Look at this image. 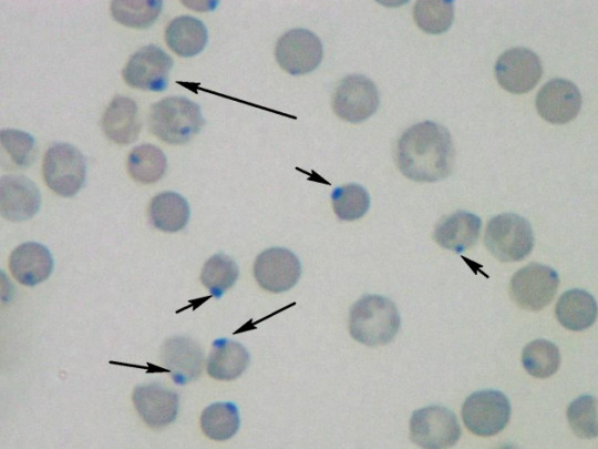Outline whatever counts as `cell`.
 I'll list each match as a JSON object with an SVG mask.
<instances>
[{
  "label": "cell",
  "instance_id": "d6a6232c",
  "mask_svg": "<svg viewBox=\"0 0 598 449\" xmlns=\"http://www.w3.org/2000/svg\"><path fill=\"white\" fill-rule=\"evenodd\" d=\"M2 147L19 167H27L34 160L35 142L32 135L16 129H4L0 132Z\"/></svg>",
  "mask_w": 598,
  "mask_h": 449
},
{
  "label": "cell",
  "instance_id": "5bb4252c",
  "mask_svg": "<svg viewBox=\"0 0 598 449\" xmlns=\"http://www.w3.org/2000/svg\"><path fill=\"white\" fill-rule=\"evenodd\" d=\"M538 114L553 124H565L574 120L581 106V95L576 86L566 79H553L545 83L536 95Z\"/></svg>",
  "mask_w": 598,
  "mask_h": 449
},
{
  "label": "cell",
  "instance_id": "5b68a950",
  "mask_svg": "<svg viewBox=\"0 0 598 449\" xmlns=\"http://www.w3.org/2000/svg\"><path fill=\"white\" fill-rule=\"evenodd\" d=\"M42 173L47 185L54 193L64 197L73 196L85 181L84 156L71 144H53L44 154Z\"/></svg>",
  "mask_w": 598,
  "mask_h": 449
},
{
  "label": "cell",
  "instance_id": "7402d4cb",
  "mask_svg": "<svg viewBox=\"0 0 598 449\" xmlns=\"http://www.w3.org/2000/svg\"><path fill=\"white\" fill-rule=\"evenodd\" d=\"M208 41L205 24L197 18L181 16L165 29V42L179 57H194L203 51Z\"/></svg>",
  "mask_w": 598,
  "mask_h": 449
},
{
  "label": "cell",
  "instance_id": "603a6c76",
  "mask_svg": "<svg viewBox=\"0 0 598 449\" xmlns=\"http://www.w3.org/2000/svg\"><path fill=\"white\" fill-rule=\"evenodd\" d=\"M555 314L561 326L569 330L580 331L595 323L597 304L589 293L574 288L559 297Z\"/></svg>",
  "mask_w": 598,
  "mask_h": 449
},
{
  "label": "cell",
  "instance_id": "2e32d148",
  "mask_svg": "<svg viewBox=\"0 0 598 449\" xmlns=\"http://www.w3.org/2000/svg\"><path fill=\"white\" fill-rule=\"evenodd\" d=\"M161 358L173 381L179 386L195 380L203 371L202 347L188 337L176 336L165 340Z\"/></svg>",
  "mask_w": 598,
  "mask_h": 449
},
{
  "label": "cell",
  "instance_id": "ba28073f",
  "mask_svg": "<svg viewBox=\"0 0 598 449\" xmlns=\"http://www.w3.org/2000/svg\"><path fill=\"white\" fill-rule=\"evenodd\" d=\"M558 284V274L551 267L530 263L513 275L509 295L518 307L540 310L553 300Z\"/></svg>",
  "mask_w": 598,
  "mask_h": 449
},
{
  "label": "cell",
  "instance_id": "d6986e66",
  "mask_svg": "<svg viewBox=\"0 0 598 449\" xmlns=\"http://www.w3.org/2000/svg\"><path fill=\"white\" fill-rule=\"evenodd\" d=\"M481 227L482 221L477 215L458 211L440 220L433 236L441 247L462 253L477 242Z\"/></svg>",
  "mask_w": 598,
  "mask_h": 449
},
{
  "label": "cell",
  "instance_id": "ffe728a7",
  "mask_svg": "<svg viewBox=\"0 0 598 449\" xmlns=\"http://www.w3.org/2000/svg\"><path fill=\"white\" fill-rule=\"evenodd\" d=\"M102 129L106 137L116 144L126 145L134 142L141 131L135 101L127 96H115L103 114Z\"/></svg>",
  "mask_w": 598,
  "mask_h": 449
},
{
  "label": "cell",
  "instance_id": "83f0119b",
  "mask_svg": "<svg viewBox=\"0 0 598 449\" xmlns=\"http://www.w3.org/2000/svg\"><path fill=\"white\" fill-rule=\"evenodd\" d=\"M239 269L236 262L223 254L213 255L202 268L200 282L210 295L219 298L236 283Z\"/></svg>",
  "mask_w": 598,
  "mask_h": 449
},
{
  "label": "cell",
  "instance_id": "1f68e13d",
  "mask_svg": "<svg viewBox=\"0 0 598 449\" xmlns=\"http://www.w3.org/2000/svg\"><path fill=\"white\" fill-rule=\"evenodd\" d=\"M567 418L578 437L587 439L597 437V401L592 396L582 395L570 402Z\"/></svg>",
  "mask_w": 598,
  "mask_h": 449
},
{
  "label": "cell",
  "instance_id": "e0dca14e",
  "mask_svg": "<svg viewBox=\"0 0 598 449\" xmlns=\"http://www.w3.org/2000/svg\"><path fill=\"white\" fill-rule=\"evenodd\" d=\"M133 402L138 415L152 428L165 427L177 417V394L156 382L136 386Z\"/></svg>",
  "mask_w": 598,
  "mask_h": 449
},
{
  "label": "cell",
  "instance_id": "3957f363",
  "mask_svg": "<svg viewBox=\"0 0 598 449\" xmlns=\"http://www.w3.org/2000/svg\"><path fill=\"white\" fill-rule=\"evenodd\" d=\"M204 123L200 106L184 96L164 98L151 106L148 114L152 133L175 145L188 142Z\"/></svg>",
  "mask_w": 598,
  "mask_h": 449
},
{
  "label": "cell",
  "instance_id": "4fadbf2b",
  "mask_svg": "<svg viewBox=\"0 0 598 449\" xmlns=\"http://www.w3.org/2000/svg\"><path fill=\"white\" fill-rule=\"evenodd\" d=\"M300 275V262L287 248H268L261 252L254 263V276L257 283L270 293L289 290L297 284Z\"/></svg>",
  "mask_w": 598,
  "mask_h": 449
},
{
  "label": "cell",
  "instance_id": "f1b7e54d",
  "mask_svg": "<svg viewBox=\"0 0 598 449\" xmlns=\"http://www.w3.org/2000/svg\"><path fill=\"white\" fill-rule=\"evenodd\" d=\"M161 0H114L111 13L121 24L143 29L150 27L159 16Z\"/></svg>",
  "mask_w": 598,
  "mask_h": 449
},
{
  "label": "cell",
  "instance_id": "30bf717a",
  "mask_svg": "<svg viewBox=\"0 0 598 449\" xmlns=\"http://www.w3.org/2000/svg\"><path fill=\"white\" fill-rule=\"evenodd\" d=\"M172 67L173 59L159 47L150 44L131 55L122 76L132 88L161 92L167 88Z\"/></svg>",
  "mask_w": 598,
  "mask_h": 449
},
{
  "label": "cell",
  "instance_id": "6da1fadb",
  "mask_svg": "<svg viewBox=\"0 0 598 449\" xmlns=\"http://www.w3.org/2000/svg\"><path fill=\"white\" fill-rule=\"evenodd\" d=\"M396 164L401 173L415 182H437L454 166L455 150L448 131L432 121L410 126L399 139Z\"/></svg>",
  "mask_w": 598,
  "mask_h": 449
},
{
  "label": "cell",
  "instance_id": "9c48e42d",
  "mask_svg": "<svg viewBox=\"0 0 598 449\" xmlns=\"http://www.w3.org/2000/svg\"><path fill=\"white\" fill-rule=\"evenodd\" d=\"M380 103L379 92L372 80L361 74L343 78L332 94V109L340 119L360 123L369 119Z\"/></svg>",
  "mask_w": 598,
  "mask_h": 449
},
{
  "label": "cell",
  "instance_id": "f546056e",
  "mask_svg": "<svg viewBox=\"0 0 598 449\" xmlns=\"http://www.w3.org/2000/svg\"><path fill=\"white\" fill-rule=\"evenodd\" d=\"M417 27L426 33L440 34L447 31L454 19L453 1L419 0L413 9Z\"/></svg>",
  "mask_w": 598,
  "mask_h": 449
},
{
  "label": "cell",
  "instance_id": "44dd1931",
  "mask_svg": "<svg viewBox=\"0 0 598 449\" xmlns=\"http://www.w3.org/2000/svg\"><path fill=\"white\" fill-rule=\"evenodd\" d=\"M249 360V354L241 344L219 338L212 345L207 358V373L217 380H233L246 370Z\"/></svg>",
  "mask_w": 598,
  "mask_h": 449
},
{
  "label": "cell",
  "instance_id": "9a60e30c",
  "mask_svg": "<svg viewBox=\"0 0 598 449\" xmlns=\"http://www.w3.org/2000/svg\"><path fill=\"white\" fill-rule=\"evenodd\" d=\"M41 195L37 185L23 175H4L0 181V210L3 218L21 222L37 214Z\"/></svg>",
  "mask_w": 598,
  "mask_h": 449
},
{
  "label": "cell",
  "instance_id": "4316f807",
  "mask_svg": "<svg viewBox=\"0 0 598 449\" xmlns=\"http://www.w3.org/2000/svg\"><path fill=\"white\" fill-rule=\"evenodd\" d=\"M525 370L536 378H548L559 368L558 347L546 339H536L525 346L522 354Z\"/></svg>",
  "mask_w": 598,
  "mask_h": 449
},
{
  "label": "cell",
  "instance_id": "d4e9b609",
  "mask_svg": "<svg viewBox=\"0 0 598 449\" xmlns=\"http://www.w3.org/2000/svg\"><path fill=\"white\" fill-rule=\"evenodd\" d=\"M167 167L163 151L153 144L135 146L127 157L130 176L142 184H152L162 178Z\"/></svg>",
  "mask_w": 598,
  "mask_h": 449
},
{
  "label": "cell",
  "instance_id": "8fae6325",
  "mask_svg": "<svg viewBox=\"0 0 598 449\" xmlns=\"http://www.w3.org/2000/svg\"><path fill=\"white\" fill-rule=\"evenodd\" d=\"M275 55L286 72L300 75L313 71L320 64L323 48L313 32L292 29L278 39Z\"/></svg>",
  "mask_w": 598,
  "mask_h": 449
},
{
  "label": "cell",
  "instance_id": "484cf974",
  "mask_svg": "<svg viewBox=\"0 0 598 449\" xmlns=\"http://www.w3.org/2000/svg\"><path fill=\"white\" fill-rule=\"evenodd\" d=\"M238 408L233 402H215L206 407L200 415V428L206 437L224 441L231 438L239 429Z\"/></svg>",
  "mask_w": 598,
  "mask_h": 449
},
{
  "label": "cell",
  "instance_id": "8992f818",
  "mask_svg": "<svg viewBox=\"0 0 598 449\" xmlns=\"http://www.w3.org/2000/svg\"><path fill=\"white\" fill-rule=\"evenodd\" d=\"M461 428L453 411L441 406L415 410L410 419V438L424 449H445L455 446Z\"/></svg>",
  "mask_w": 598,
  "mask_h": 449
},
{
  "label": "cell",
  "instance_id": "7c38bea8",
  "mask_svg": "<svg viewBox=\"0 0 598 449\" xmlns=\"http://www.w3.org/2000/svg\"><path fill=\"white\" fill-rule=\"evenodd\" d=\"M495 76L498 84L514 94L533 90L543 74L542 62L536 53L526 48H512L497 59Z\"/></svg>",
  "mask_w": 598,
  "mask_h": 449
},
{
  "label": "cell",
  "instance_id": "52a82bcc",
  "mask_svg": "<svg viewBox=\"0 0 598 449\" xmlns=\"http://www.w3.org/2000/svg\"><path fill=\"white\" fill-rule=\"evenodd\" d=\"M511 416L507 397L497 390H481L464 401L462 418L466 428L474 435L491 437L502 431Z\"/></svg>",
  "mask_w": 598,
  "mask_h": 449
},
{
  "label": "cell",
  "instance_id": "cb8c5ba5",
  "mask_svg": "<svg viewBox=\"0 0 598 449\" xmlns=\"http://www.w3.org/2000/svg\"><path fill=\"white\" fill-rule=\"evenodd\" d=\"M151 224L163 232L174 233L183 229L189 220L187 201L175 192L155 195L148 206Z\"/></svg>",
  "mask_w": 598,
  "mask_h": 449
},
{
  "label": "cell",
  "instance_id": "4dcf8cb0",
  "mask_svg": "<svg viewBox=\"0 0 598 449\" xmlns=\"http://www.w3.org/2000/svg\"><path fill=\"white\" fill-rule=\"evenodd\" d=\"M333 212L342 221H355L370 207V196L359 184H346L331 193Z\"/></svg>",
  "mask_w": 598,
  "mask_h": 449
},
{
  "label": "cell",
  "instance_id": "7a4b0ae2",
  "mask_svg": "<svg viewBox=\"0 0 598 449\" xmlns=\"http://www.w3.org/2000/svg\"><path fill=\"white\" fill-rule=\"evenodd\" d=\"M400 315L392 300L380 295H364L349 314L352 338L367 346L390 343L400 328Z\"/></svg>",
  "mask_w": 598,
  "mask_h": 449
},
{
  "label": "cell",
  "instance_id": "277c9868",
  "mask_svg": "<svg viewBox=\"0 0 598 449\" xmlns=\"http://www.w3.org/2000/svg\"><path fill=\"white\" fill-rule=\"evenodd\" d=\"M484 243L501 262H518L533 249L534 234L529 222L520 215L504 213L492 217L486 226Z\"/></svg>",
  "mask_w": 598,
  "mask_h": 449
},
{
  "label": "cell",
  "instance_id": "ac0fdd59",
  "mask_svg": "<svg viewBox=\"0 0 598 449\" xmlns=\"http://www.w3.org/2000/svg\"><path fill=\"white\" fill-rule=\"evenodd\" d=\"M9 268L20 284L35 286L52 273L53 258L45 246L27 242L13 249L9 258Z\"/></svg>",
  "mask_w": 598,
  "mask_h": 449
}]
</instances>
